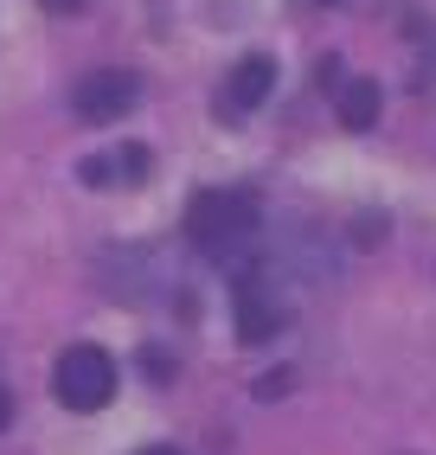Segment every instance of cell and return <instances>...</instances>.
Instances as JSON below:
<instances>
[{
  "mask_svg": "<svg viewBox=\"0 0 436 455\" xmlns=\"http://www.w3.org/2000/svg\"><path fill=\"white\" fill-rule=\"evenodd\" d=\"M52 398L65 404V411H103L116 398V359L103 347H65L58 353V366H52Z\"/></svg>",
  "mask_w": 436,
  "mask_h": 455,
  "instance_id": "7a4b0ae2",
  "label": "cell"
},
{
  "mask_svg": "<svg viewBox=\"0 0 436 455\" xmlns=\"http://www.w3.org/2000/svg\"><path fill=\"white\" fill-rule=\"evenodd\" d=\"M334 103H340V123H347V129H372L385 97H379V84H372V77H347L334 90Z\"/></svg>",
  "mask_w": 436,
  "mask_h": 455,
  "instance_id": "52a82bcc",
  "label": "cell"
},
{
  "mask_svg": "<svg viewBox=\"0 0 436 455\" xmlns=\"http://www.w3.org/2000/svg\"><path fill=\"white\" fill-rule=\"evenodd\" d=\"M315 7H340V0H315Z\"/></svg>",
  "mask_w": 436,
  "mask_h": 455,
  "instance_id": "4fadbf2b",
  "label": "cell"
},
{
  "mask_svg": "<svg viewBox=\"0 0 436 455\" xmlns=\"http://www.w3.org/2000/svg\"><path fill=\"white\" fill-rule=\"evenodd\" d=\"M315 77H321V90H340V84H347V71H340V58H334V52L321 58V71H315Z\"/></svg>",
  "mask_w": 436,
  "mask_h": 455,
  "instance_id": "9c48e42d",
  "label": "cell"
},
{
  "mask_svg": "<svg viewBox=\"0 0 436 455\" xmlns=\"http://www.w3.org/2000/svg\"><path fill=\"white\" fill-rule=\"evenodd\" d=\"M141 366H148V379H174L180 366H174V359L161 353V347H141Z\"/></svg>",
  "mask_w": 436,
  "mask_h": 455,
  "instance_id": "ba28073f",
  "label": "cell"
},
{
  "mask_svg": "<svg viewBox=\"0 0 436 455\" xmlns=\"http://www.w3.org/2000/svg\"><path fill=\"white\" fill-rule=\"evenodd\" d=\"M39 7H45V13H58V20H71V13H84V7H90V0H39Z\"/></svg>",
  "mask_w": 436,
  "mask_h": 455,
  "instance_id": "30bf717a",
  "label": "cell"
},
{
  "mask_svg": "<svg viewBox=\"0 0 436 455\" xmlns=\"http://www.w3.org/2000/svg\"><path fill=\"white\" fill-rule=\"evenodd\" d=\"M257 199L251 193H225V187H212V193H193V205H186V244H193L206 263L218 269H251L257 263Z\"/></svg>",
  "mask_w": 436,
  "mask_h": 455,
  "instance_id": "6da1fadb",
  "label": "cell"
},
{
  "mask_svg": "<svg viewBox=\"0 0 436 455\" xmlns=\"http://www.w3.org/2000/svg\"><path fill=\"white\" fill-rule=\"evenodd\" d=\"M148 173H154V148H141V141H116V148H103V155H84L77 161V180H84V187H97V193L141 187Z\"/></svg>",
  "mask_w": 436,
  "mask_h": 455,
  "instance_id": "5b68a950",
  "label": "cell"
},
{
  "mask_svg": "<svg viewBox=\"0 0 436 455\" xmlns=\"http://www.w3.org/2000/svg\"><path fill=\"white\" fill-rule=\"evenodd\" d=\"M141 455H180V449H141Z\"/></svg>",
  "mask_w": 436,
  "mask_h": 455,
  "instance_id": "7c38bea8",
  "label": "cell"
},
{
  "mask_svg": "<svg viewBox=\"0 0 436 455\" xmlns=\"http://www.w3.org/2000/svg\"><path fill=\"white\" fill-rule=\"evenodd\" d=\"M141 103V77L135 71H122V65H103V71H84L71 84V116L84 129H103L116 123V116H129Z\"/></svg>",
  "mask_w": 436,
  "mask_h": 455,
  "instance_id": "277c9868",
  "label": "cell"
},
{
  "mask_svg": "<svg viewBox=\"0 0 436 455\" xmlns=\"http://www.w3.org/2000/svg\"><path fill=\"white\" fill-rule=\"evenodd\" d=\"M231 315H238V340H276V333L289 327V301L276 295V269L270 263H251V269H238L231 276Z\"/></svg>",
  "mask_w": 436,
  "mask_h": 455,
  "instance_id": "3957f363",
  "label": "cell"
},
{
  "mask_svg": "<svg viewBox=\"0 0 436 455\" xmlns=\"http://www.w3.org/2000/svg\"><path fill=\"white\" fill-rule=\"evenodd\" d=\"M7 423H13V391L0 385V430H7Z\"/></svg>",
  "mask_w": 436,
  "mask_h": 455,
  "instance_id": "8fae6325",
  "label": "cell"
},
{
  "mask_svg": "<svg viewBox=\"0 0 436 455\" xmlns=\"http://www.w3.org/2000/svg\"><path fill=\"white\" fill-rule=\"evenodd\" d=\"M270 90H276V58H263V52L238 58L231 77H225V90H218V116L244 123L251 109H263V103H270Z\"/></svg>",
  "mask_w": 436,
  "mask_h": 455,
  "instance_id": "8992f818",
  "label": "cell"
}]
</instances>
